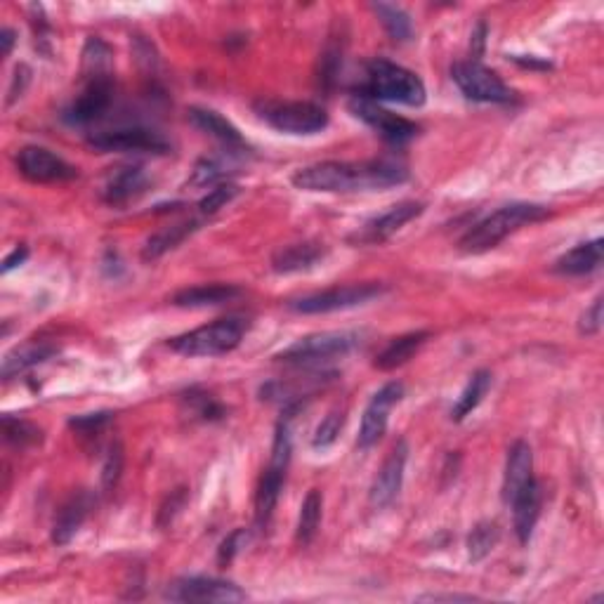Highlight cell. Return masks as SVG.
<instances>
[{
    "label": "cell",
    "mask_w": 604,
    "mask_h": 604,
    "mask_svg": "<svg viewBox=\"0 0 604 604\" xmlns=\"http://www.w3.org/2000/svg\"><path fill=\"white\" fill-rule=\"evenodd\" d=\"M324 258H326L324 244H317V241H305V244L284 246L281 251L274 253L272 269L277 274L307 272V269L317 267Z\"/></svg>",
    "instance_id": "cell-20"
},
{
    "label": "cell",
    "mask_w": 604,
    "mask_h": 604,
    "mask_svg": "<svg viewBox=\"0 0 604 604\" xmlns=\"http://www.w3.org/2000/svg\"><path fill=\"white\" fill-rule=\"evenodd\" d=\"M359 345L354 333H314L288 345L284 352L277 354L284 364H314V361H326L333 357H343Z\"/></svg>",
    "instance_id": "cell-8"
},
{
    "label": "cell",
    "mask_w": 604,
    "mask_h": 604,
    "mask_svg": "<svg viewBox=\"0 0 604 604\" xmlns=\"http://www.w3.org/2000/svg\"><path fill=\"white\" fill-rule=\"evenodd\" d=\"M602 258H604V241L602 239L588 241V244L571 248V251L562 255V258H557L555 272L564 274V277H583V274L595 272V269L602 265Z\"/></svg>",
    "instance_id": "cell-22"
},
{
    "label": "cell",
    "mask_w": 604,
    "mask_h": 604,
    "mask_svg": "<svg viewBox=\"0 0 604 604\" xmlns=\"http://www.w3.org/2000/svg\"><path fill=\"white\" fill-rule=\"evenodd\" d=\"M428 338H430L428 331L406 333V336L395 338L376 357V369H380V371H392V369H397V366L406 364V361H409L413 357V354H416L420 350V347L425 345V340H428Z\"/></svg>",
    "instance_id": "cell-28"
},
{
    "label": "cell",
    "mask_w": 604,
    "mask_h": 604,
    "mask_svg": "<svg viewBox=\"0 0 604 604\" xmlns=\"http://www.w3.org/2000/svg\"><path fill=\"white\" fill-rule=\"evenodd\" d=\"M90 510H93V496L88 491H78V494L71 496L55 517V524H52V541L57 546H67L71 538L78 534V529L83 527Z\"/></svg>",
    "instance_id": "cell-19"
},
{
    "label": "cell",
    "mask_w": 604,
    "mask_h": 604,
    "mask_svg": "<svg viewBox=\"0 0 604 604\" xmlns=\"http://www.w3.org/2000/svg\"><path fill=\"white\" fill-rule=\"evenodd\" d=\"M88 144L95 151H149V154H166L170 142L163 137L159 130L151 128H116L104 130L88 137Z\"/></svg>",
    "instance_id": "cell-12"
},
{
    "label": "cell",
    "mask_w": 604,
    "mask_h": 604,
    "mask_svg": "<svg viewBox=\"0 0 604 604\" xmlns=\"http://www.w3.org/2000/svg\"><path fill=\"white\" fill-rule=\"evenodd\" d=\"M373 12H376L380 24L385 26V31L390 34L392 41L404 43L409 41L413 34V24L411 17L406 15L402 8H397V5H387V3H373Z\"/></svg>",
    "instance_id": "cell-31"
},
{
    "label": "cell",
    "mask_w": 604,
    "mask_h": 604,
    "mask_svg": "<svg viewBox=\"0 0 604 604\" xmlns=\"http://www.w3.org/2000/svg\"><path fill=\"white\" fill-rule=\"evenodd\" d=\"M350 111L361 121L366 123V126H371L376 133L383 137V140L392 142V144H404L413 140L420 133V128L416 123L409 121V118L392 114L390 109L380 107L376 100H371V97H361L354 95L350 102Z\"/></svg>",
    "instance_id": "cell-9"
},
{
    "label": "cell",
    "mask_w": 604,
    "mask_h": 604,
    "mask_svg": "<svg viewBox=\"0 0 604 604\" xmlns=\"http://www.w3.org/2000/svg\"><path fill=\"white\" fill-rule=\"evenodd\" d=\"M385 293L383 284L376 281H366V284H350V286H336L328 291H319L305 298L291 300L288 307L298 314H328L338 310H350V307L366 305L373 298H380Z\"/></svg>",
    "instance_id": "cell-7"
},
{
    "label": "cell",
    "mask_w": 604,
    "mask_h": 604,
    "mask_svg": "<svg viewBox=\"0 0 604 604\" xmlns=\"http://www.w3.org/2000/svg\"><path fill=\"white\" fill-rule=\"evenodd\" d=\"M423 210H425V203L420 201L397 203V206H392L387 213L378 215V218H373L371 222H366V225L352 236V241H359V244H380V241H387L392 234H397L406 222L416 220L418 215H423Z\"/></svg>",
    "instance_id": "cell-16"
},
{
    "label": "cell",
    "mask_w": 604,
    "mask_h": 604,
    "mask_svg": "<svg viewBox=\"0 0 604 604\" xmlns=\"http://www.w3.org/2000/svg\"><path fill=\"white\" fill-rule=\"evenodd\" d=\"M534 479V453L527 442H515L508 451V461H505L503 475V501L512 503L520 491Z\"/></svg>",
    "instance_id": "cell-18"
},
{
    "label": "cell",
    "mask_w": 604,
    "mask_h": 604,
    "mask_svg": "<svg viewBox=\"0 0 604 604\" xmlns=\"http://www.w3.org/2000/svg\"><path fill=\"white\" fill-rule=\"evenodd\" d=\"M241 288L234 284H203L192 286L173 295V305L177 307H213L239 298Z\"/></svg>",
    "instance_id": "cell-25"
},
{
    "label": "cell",
    "mask_w": 604,
    "mask_h": 604,
    "mask_svg": "<svg viewBox=\"0 0 604 604\" xmlns=\"http://www.w3.org/2000/svg\"><path fill=\"white\" fill-rule=\"evenodd\" d=\"M114 420V413L111 411H97V413H85V416H76L69 420V428L76 430L81 437H95L107 428V425Z\"/></svg>",
    "instance_id": "cell-37"
},
{
    "label": "cell",
    "mask_w": 604,
    "mask_h": 604,
    "mask_svg": "<svg viewBox=\"0 0 604 604\" xmlns=\"http://www.w3.org/2000/svg\"><path fill=\"white\" fill-rule=\"evenodd\" d=\"M149 189V177L142 166H118L111 168L102 185V199L109 206H126L140 199Z\"/></svg>",
    "instance_id": "cell-17"
},
{
    "label": "cell",
    "mask_w": 604,
    "mask_h": 604,
    "mask_svg": "<svg viewBox=\"0 0 604 604\" xmlns=\"http://www.w3.org/2000/svg\"><path fill=\"white\" fill-rule=\"evenodd\" d=\"M451 78L458 85V90L472 102H491V104H508L515 100V93L503 83V78L491 71L477 59H465L451 67Z\"/></svg>",
    "instance_id": "cell-6"
},
{
    "label": "cell",
    "mask_w": 604,
    "mask_h": 604,
    "mask_svg": "<svg viewBox=\"0 0 604 604\" xmlns=\"http://www.w3.org/2000/svg\"><path fill=\"white\" fill-rule=\"evenodd\" d=\"M187 114H189V121H192L196 128L203 130V133H208L210 137H215L218 142L227 144V149H246V140L241 137L239 130H236L225 116H220L218 111L192 107Z\"/></svg>",
    "instance_id": "cell-23"
},
{
    "label": "cell",
    "mask_w": 604,
    "mask_h": 604,
    "mask_svg": "<svg viewBox=\"0 0 604 604\" xmlns=\"http://www.w3.org/2000/svg\"><path fill=\"white\" fill-rule=\"evenodd\" d=\"M361 97H371L376 102H395L406 107L425 104L428 90L418 74L402 64L390 62L385 57H373L366 62V83L361 88Z\"/></svg>",
    "instance_id": "cell-2"
},
{
    "label": "cell",
    "mask_w": 604,
    "mask_h": 604,
    "mask_svg": "<svg viewBox=\"0 0 604 604\" xmlns=\"http://www.w3.org/2000/svg\"><path fill=\"white\" fill-rule=\"evenodd\" d=\"M550 210L538 203H510V206L498 208L489 218L477 222L468 234L461 239V251L465 253H487L496 248L505 236L524 225H534V222L548 220Z\"/></svg>",
    "instance_id": "cell-3"
},
{
    "label": "cell",
    "mask_w": 604,
    "mask_h": 604,
    "mask_svg": "<svg viewBox=\"0 0 604 604\" xmlns=\"http://www.w3.org/2000/svg\"><path fill=\"white\" fill-rule=\"evenodd\" d=\"M286 479V468H277V465L269 463L265 475L260 479L258 494H255V524L260 529H265L269 520H272L274 508H277L281 487H284Z\"/></svg>",
    "instance_id": "cell-24"
},
{
    "label": "cell",
    "mask_w": 604,
    "mask_h": 604,
    "mask_svg": "<svg viewBox=\"0 0 604 604\" xmlns=\"http://www.w3.org/2000/svg\"><path fill=\"white\" fill-rule=\"evenodd\" d=\"M406 458H409V444H406L404 439H399V442L392 446L390 456L385 458L383 468L378 470V475L371 484L369 501L373 508H385V505H390L399 496L404 482Z\"/></svg>",
    "instance_id": "cell-15"
},
{
    "label": "cell",
    "mask_w": 604,
    "mask_h": 604,
    "mask_svg": "<svg viewBox=\"0 0 604 604\" xmlns=\"http://www.w3.org/2000/svg\"><path fill=\"white\" fill-rule=\"evenodd\" d=\"M251 328L246 317H225L168 340V347L185 357H220L236 350Z\"/></svg>",
    "instance_id": "cell-4"
},
{
    "label": "cell",
    "mask_w": 604,
    "mask_h": 604,
    "mask_svg": "<svg viewBox=\"0 0 604 604\" xmlns=\"http://www.w3.org/2000/svg\"><path fill=\"white\" fill-rule=\"evenodd\" d=\"M255 111L274 130L288 135H317L328 126L326 109L314 102L260 100L255 102Z\"/></svg>",
    "instance_id": "cell-5"
},
{
    "label": "cell",
    "mask_w": 604,
    "mask_h": 604,
    "mask_svg": "<svg viewBox=\"0 0 604 604\" xmlns=\"http://www.w3.org/2000/svg\"><path fill=\"white\" fill-rule=\"evenodd\" d=\"M227 173H225V166H222V163H218V161H213V159H206V161H201V163H196V168H194V175H192V180H189V185L192 187H206V185H210V182H215V180H220V177H225Z\"/></svg>",
    "instance_id": "cell-40"
},
{
    "label": "cell",
    "mask_w": 604,
    "mask_h": 604,
    "mask_svg": "<svg viewBox=\"0 0 604 604\" xmlns=\"http://www.w3.org/2000/svg\"><path fill=\"white\" fill-rule=\"evenodd\" d=\"M123 461H126V456H123V446L121 444H111L109 453H107V461H104L102 468V489L111 491L118 484V479H121L123 472Z\"/></svg>",
    "instance_id": "cell-38"
},
{
    "label": "cell",
    "mask_w": 604,
    "mask_h": 604,
    "mask_svg": "<svg viewBox=\"0 0 604 604\" xmlns=\"http://www.w3.org/2000/svg\"><path fill=\"white\" fill-rule=\"evenodd\" d=\"M541 503L543 494L536 479H531L527 487L520 491V496L510 503L512 510H515V534L520 538V543H529L531 534H534L538 515H541Z\"/></svg>",
    "instance_id": "cell-21"
},
{
    "label": "cell",
    "mask_w": 604,
    "mask_h": 604,
    "mask_svg": "<svg viewBox=\"0 0 604 604\" xmlns=\"http://www.w3.org/2000/svg\"><path fill=\"white\" fill-rule=\"evenodd\" d=\"M248 543V531L246 529H236L229 534L225 541H222V546L218 550V562L225 567V564H229L234 560L236 555L241 553V548H244Z\"/></svg>",
    "instance_id": "cell-41"
},
{
    "label": "cell",
    "mask_w": 604,
    "mask_h": 604,
    "mask_svg": "<svg viewBox=\"0 0 604 604\" xmlns=\"http://www.w3.org/2000/svg\"><path fill=\"white\" fill-rule=\"evenodd\" d=\"M489 390H491V373L484 369L472 373L468 385H465L461 397H458V402L453 404V409H451L453 423H461L465 416H470V413L475 411L479 404H482V399L487 397Z\"/></svg>",
    "instance_id": "cell-29"
},
{
    "label": "cell",
    "mask_w": 604,
    "mask_h": 604,
    "mask_svg": "<svg viewBox=\"0 0 604 604\" xmlns=\"http://www.w3.org/2000/svg\"><path fill=\"white\" fill-rule=\"evenodd\" d=\"M402 397H404L402 383H387L385 387H380L376 395H373V399L364 411V418H361V428L357 437L359 449H371L373 444H378L380 439H383L392 406L402 402Z\"/></svg>",
    "instance_id": "cell-13"
},
{
    "label": "cell",
    "mask_w": 604,
    "mask_h": 604,
    "mask_svg": "<svg viewBox=\"0 0 604 604\" xmlns=\"http://www.w3.org/2000/svg\"><path fill=\"white\" fill-rule=\"evenodd\" d=\"M498 541H501V527L496 522H479L468 536L470 562L484 560L496 548Z\"/></svg>",
    "instance_id": "cell-32"
},
{
    "label": "cell",
    "mask_w": 604,
    "mask_h": 604,
    "mask_svg": "<svg viewBox=\"0 0 604 604\" xmlns=\"http://www.w3.org/2000/svg\"><path fill=\"white\" fill-rule=\"evenodd\" d=\"M111 102H114V81H111V74L85 78L83 93L76 97L64 118L69 123H74V126H88V123L100 121L107 114Z\"/></svg>",
    "instance_id": "cell-14"
},
{
    "label": "cell",
    "mask_w": 604,
    "mask_h": 604,
    "mask_svg": "<svg viewBox=\"0 0 604 604\" xmlns=\"http://www.w3.org/2000/svg\"><path fill=\"white\" fill-rule=\"evenodd\" d=\"M170 602H244L248 595L229 581L208 579V576H187L170 583L166 590Z\"/></svg>",
    "instance_id": "cell-11"
},
{
    "label": "cell",
    "mask_w": 604,
    "mask_h": 604,
    "mask_svg": "<svg viewBox=\"0 0 604 604\" xmlns=\"http://www.w3.org/2000/svg\"><path fill=\"white\" fill-rule=\"evenodd\" d=\"M31 81V71L29 67H24V64H19V67L15 69V78H12V88H10V97H8V104H12L17 100V97H22L26 83Z\"/></svg>",
    "instance_id": "cell-43"
},
{
    "label": "cell",
    "mask_w": 604,
    "mask_h": 604,
    "mask_svg": "<svg viewBox=\"0 0 604 604\" xmlns=\"http://www.w3.org/2000/svg\"><path fill=\"white\" fill-rule=\"evenodd\" d=\"M340 64H343V48H340V43L331 41L319 57V71H317L319 88H324V90L333 88V83H336V76L340 71Z\"/></svg>",
    "instance_id": "cell-35"
},
{
    "label": "cell",
    "mask_w": 604,
    "mask_h": 604,
    "mask_svg": "<svg viewBox=\"0 0 604 604\" xmlns=\"http://www.w3.org/2000/svg\"><path fill=\"white\" fill-rule=\"evenodd\" d=\"M343 425H345L343 409L328 411V416L321 420V423L317 425V432H314V439H312L314 449H326V446H331L333 442H336L340 430H343Z\"/></svg>",
    "instance_id": "cell-36"
},
{
    "label": "cell",
    "mask_w": 604,
    "mask_h": 604,
    "mask_svg": "<svg viewBox=\"0 0 604 604\" xmlns=\"http://www.w3.org/2000/svg\"><path fill=\"white\" fill-rule=\"evenodd\" d=\"M236 194H239V187H236V185H218L215 189H210L208 196H203L201 203H199L201 213L203 215L218 213V210L225 208Z\"/></svg>",
    "instance_id": "cell-39"
},
{
    "label": "cell",
    "mask_w": 604,
    "mask_h": 604,
    "mask_svg": "<svg viewBox=\"0 0 604 604\" xmlns=\"http://www.w3.org/2000/svg\"><path fill=\"white\" fill-rule=\"evenodd\" d=\"M406 177V168L390 161H324L295 170L291 182L302 192H364L402 185Z\"/></svg>",
    "instance_id": "cell-1"
},
{
    "label": "cell",
    "mask_w": 604,
    "mask_h": 604,
    "mask_svg": "<svg viewBox=\"0 0 604 604\" xmlns=\"http://www.w3.org/2000/svg\"><path fill=\"white\" fill-rule=\"evenodd\" d=\"M484 34H487V26H484V24H479L477 34H475V36H472V43H477V48H475V55H482V48H484Z\"/></svg>",
    "instance_id": "cell-47"
},
{
    "label": "cell",
    "mask_w": 604,
    "mask_h": 604,
    "mask_svg": "<svg viewBox=\"0 0 604 604\" xmlns=\"http://www.w3.org/2000/svg\"><path fill=\"white\" fill-rule=\"evenodd\" d=\"M111 74V48L100 38H88L83 50V76H107Z\"/></svg>",
    "instance_id": "cell-33"
},
{
    "label": "cell",
    "mask_w": 604,
    "mask_h": 604,
    "mask_svg": "<svg viewBox=\"0 0 604 604\" xmlns=\"http://www.w3.org/2000/svg\"><path fill=\"white\" fill-rule=\"evenodd\" d=\"M420 602H472V600H477V597H472V595H423V597H418Z\"/></svg>",
    "instance_id": "cell-45"
},
{
    "label": "cell",
    "mask_w": 604,
    "mask_h": 604,
    "mask_svg": "<svg viewBox=\"0 0 604 604\" xmlns=\"http://www.w3.org/2000/svg\"><path fill=\"white\" fill-rule=\"evenodd\" d=\"M199 225H201L199 220H187V222H180V225L163 227L161 232L149 236L147 244L142 248V258L147 262L159 260L161 255H166L168 251H173V248L180 246L187 236H192L196 229H199Z\"/></svg>",
    "instance_id": "cell-27"
},
{
    "label": "cell",
    "mask_w": 604,
    "mask_h": 604,
    "mask_svg": "<svg viewBox=\"0 0 604 604\" xmlns=\"http://www.w3.org/2000/svg\"><path fill=\"white\" fill-rule=\"evenodd\" d=\"M600 328H602V298H597L593 305L583 312V317L579 321V331L583 336H595V333H600Z\"/></svg>",
    "instance_id": "cell-42"
},
{
    "label": "cell",
    "mask_w": 604,
    "mask_h": 604,
    "mask_svg": "<svg viewBox=\"0 0 604 604\" xmlns=\"http://www.w3.org/2000/svg\"><path fill=\"white\" fill-rule=\"evenodd\" d=\"M17 170L29 182H36V185L69 182L74 180V177H78L76 166H71L69 161H64L62 156L55 154V151L36 147V144H29V147L19 149Z\"/></svg>",
    "instance_id": "cell-10"
},
{
    "label": "cell",
    "mask_w": 604,
    "mask_h": 604,
    "mask_svg": "<svg viewBox=\"0 0 604 604\" xmlns=\"http://www.w3.org/2000/svg\"><path fill=\"white\" fill-rule=\"evenodd\" d=\"M3 435L10 444L15 446H36L43 442V430L31 420L15 418V416H3Z\"/></svg>",
    "instance_id": "cell-34"
},
{
    "label": "cell",
    "mask_w": 604,
    "mask_h": 604,
    "mask_svg": "<svg viewBox=\"0 0 604 604\" xmlns=\"http://www.w3.org/2000/svg\"><path fill=\"white\" fill-rule=\"evenodd\" d=\"M26 258H29V248H26V246H19V248H15V251H12V253L8 255V258L3 260V274L12 272V269L22 265V262H24Z\"/></svg>",
    "instance_id": "cell-44"
},
{
    "label": "cell",
    "mask_w": 604,
    "mask_h": 604,
    "mask_svg": "<svg viewBox=\"0 0 604 604\" xmlns=\"http://www.w3.org/2000/svg\"><path fill=\"white\" fill-rule=\"evenodd\" d=\"M0 43H3V57H10L12 45H15V31L3 29V34H0Z\"/></svg>",
    "instance_id": "cell-46"
},
{
    "label": "cell",
    "mask_w": 604,
    "mask_h": 604,
    "mask_svg": "<svg viewBox=\"0 0 604 604\" xmlns=\"http://www.w3.org/2000/svg\"><path fill=\"white\" fill-rule=\"evenodd\" d=\"M55 354L57 347L52 343H26L22 347H15V350H10L3 359V378H15L19 373L34 369V366L55 357Z\"/></svg>",
    "instance_id": "cell-26"
},
{
    "label": "cell",
    "mask_w": 604,
    "mask_h": 604,
    "mask_svg": "<svg viewBox=\"0 0 604 604\" xmlns=\"http://www.w3.org/2000/svg\"><path fill=\"white\" fill-rule=\"evenodd\" d=\"M321 510H324V498H321L317 489H312L300 505L298 527H295V538H298V543H302V546L312 543L314 536H317L321 524Z\"/></svg>",
    "instance_id": "cell-30"
}]
</instances>
